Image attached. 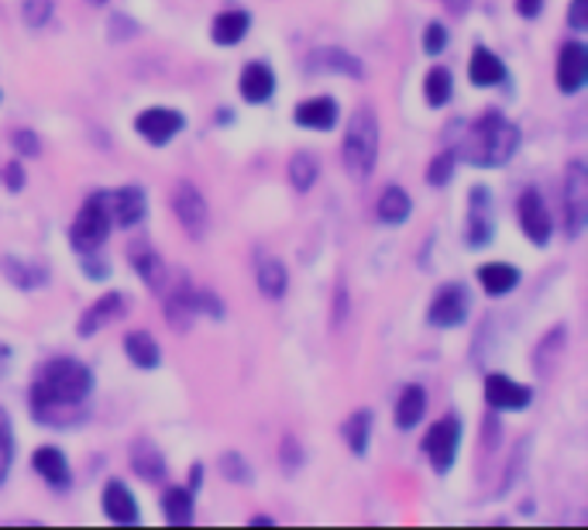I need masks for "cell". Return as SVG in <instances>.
Returning a JSON list of instances; mask_svg holds the SVG:
<instances>
[{
	"mask_svg": "<svg viewBox=\"0 0 588 530\" xmlns=\"http://www.w3.org/2000/svg\"><path fill=\"white\" fill-rule=\"evenodd\" d=\"M451 97H454V72L448 66H430L423 76V100L433 111H441L451 104Z\"/></svg>",
	"mask_w": 588,
	"mask_h": 530,
	"instance_id": "cell-34",
	"label": "cell"
},
{
	"mask_svg": "<svg viewBox=\"0 0 588 530\" xmlns=\"http://www.w3.org/2000/svg\"><path fill=\"white\" fill-rule=\"evenodd\" d=\"M11 465H14V435H11V420H8V414L0 410V486L8 483Z\"/></svg>",
	"mask_w": 588,
	"mask_h": 530,
	"instance_id": "cell-40",
	"label": "cell"
},
{
	"mask_svg": "<svg viewBox=\"0 0 588 530\" xmlns=\"http://www.w3.org/2000/svg\"><path fill=\"white\" fill-rule=\"evenodd\" d=\"M0 269H4V275L8 280L18 286V290H38V286H45V269H38V266H29V262H21V259H0Z\"/></svg>",
	"mask_w": 588,
	"mask_h": 530,
	"instance_id": "cell-36",
	"label": "cell"
},
{
	"mask_svg": "<svg viewBox=\"0 0 588 530\" xmlns=\"http://www.w3.org/2000/svg\"><path fill=\"white\" fill-rule=\"evenodd\" d=\"M100 507H104V517L111 523H121V527H132L142 520L138 499H135L132 486L121 483V478H108L104 493H100Z\"/></svg>",
	"mask_w": 588,
	"mask_h": 530,
	"instance_id": "cell-16",
	"label": "cell"
},
{
	"mask_svg": "<svg viewBox=\"0 0 588 530\" xmlns=\"http://www.w3.org/2000/svg\"><path fill=\"white\" fill-rule=\"evenodd\" d=\"M485 403H489L493 414L527 410L533 403V386L517 383V379L506 375V372H489V375H485Z\"/></svg>",
	"mask_w": 588,
	"mask_h": 530,
	"instance_id": "cell-11",
	"label": "cell"
},
{
	"mask_svg": "<svg viewBox=\"0 0 588 530\" xmlns=\"http://www.w3.org/2000/svg\"><path fill=\"white\" fill-rule=\"evenodd\" d=\"M11 145L21 151V156H42V138H38V132H32V128L11 132Z\"/></svg>",
	"mask_w": 588,
	"mask_h": 530,
	"instance_id": "cell-45",
	"label": "cell"
},
{
	"mask_svg": "<svg viewBox=\"0 0 588 530\" xmlns=\"http://www.w3.org/2000/svg\"><path fill=\"white\" fill-rule=\"evenodd\" d=\"M568 29H572V32H585V29H588V0H572V8H568Z\"/></svg>",
	"mask_w": 588,
	"mask_h": 530,
	"instance_id": "cell-47",
	"label": "cell"
},
{
	"mask_svg": "<svg viewBox=\"0 0 588 530\" xmlns=\"http://www.w3.org/2000/svg\"><path fill=\"white\" fill-rule=\"evenodd\" d=\"M196 493L193 489H186V486H169L166 493H162V517H166V523H172V527H186V523H193V517H196Z\"/></svg>",
	"mask_w": 588,
	"mask_h": 530,
	"instance_id": "cell-32",
	"label": "cell"
},
{
	"mask_svg": "<svg viewBox=\"0 0 588 530\" xmlns=\"http://www.w3.org/2000/svg\"><path fill=\"white\" fill-rule=\"evenodd\" d=\"M520 128L502 111H482L451 151L457 162L475 169H502L520 151Z\"/></svg>",
	"mask_w": 588,
	"mask_h": 530,
	"instance_id": "cell-2",
	"label": "cell"
},
{
	"mask_svg": "<svg viewBox=\"0 0 588 530\" xmlns=\"http://www.w3.org/2000/svg\"><path fill=\"white\" fill-rule=\"evenodd\" d=\"M193 283H190V275L186 272H176L172 280H166V286H162V300H166V320H169V327L172 331H179V335H186L190 327H193V320H196V307H193Z\"/></svg>",
	"mask_w": 588,
	"mask_h": 530,
	"instance_id": "cell-12",
	"label": "cell"
},
{
	"mask_svg": "<svg viewBox=\"0 0 588 530\" xmlns=\"http://www.w3.org/2000/svg\"><path fill=\"white\" fill-rule=\"evenodd\" d=\"M108 32H111V42H127V38H135L142 29H138V24L127 18V14H111Z\"/></svg>",
	"mask_w": 588,
	"mask_h": 530,
	"instance_id": "cell-46",
	"label": "cell"
},
{
	"mask_svg": "<svg viewBox=\"0 0 588 530\" xmlns=\"http://www.w3.org/2000/svg\"><path fill=\"white\" fill-rule=\"evenodd\" d=\"M444 8L454 14V18H462V14H468V8H472V0H444Z\"/></svg>",
	"mask_w": 588,
	"mask_h": 530,
	"instance_id": "cell-51",
	"label": "cell"
},
{
	"mask_svg": "<svg viewBox=\"0 0 588 530\" xmlns=\"http://www.w3.org/2000/svg\"><path fill=\"white\" fill-rule=\"evenodd\" d=\"M203 475H207V472H203V465H200V462H196V465H190V486H186V489H193V493H196V489L203 486Z\"/></svg>",
	"mask_w": 588,
	"mask_h": 530,
	"instance_id": "cell-52",
	"label": "cell"
},
{
	"mask_svg": "<svg viewBox=\"0 0 588 530\" xmlns=\"http://www.w3.org/2000/svg\"><path fill=\"white\" fill-rule=\"evenodd\" d=\"M87 4H93V8H104V4H108V0H87Z\"/></svg>",
	"mask_w": 588,
	"mask_h": 530,
	"instance_id": "cell-55",
	"label": "cell"
},
{
	"mask_svg": "<svg viewBox=\"0 0 588 530\" xmlns=\"http://www.w3.org/2000/svg\"><path fill=\"white\" fill-rule=\"evenodd\" d=\"M124 314H127V296L117 293V290H111L104 296H97L90 307L80 314V320H76V335L93 338V335L104 331V327H111L114 320H121Z\"/></svg>",
	"mask_w": 588,
	"mask_h": 530,
	"instance_id": "cell-15",
	"label": "cell"
},
{
	"mask_svg": "<svg viewBox=\"0 0 588 530\" xmlns=\"http://www.w3.org/2000/svg\"><path fill=\"white\" fill-rule=\"evenodd\" d=\"M80 269H83L87 280H93V283H104L108 275H111V262L100 256V251H83V256H80Z\"/></svg>",
	"mask_w": 588,
	"mask_h": 530,
	"instance_id": "cell-44",
	"label": "cell"
},
{
	"mask_svg": "<svg viewBox=\"0 0 588 530\" xmlns=\"http://www.w3.org/2000/svg\"><path fill=\"white\" fill-rule=\"evenodd\" d=\"M475 275L485 296H509L523 280V272L513 262H482Z\"/></svg>",
	"mask_w": 588,
	"mask_h": 530,
	"instance_id": "cell-23",
	"label": "cell"
},
{
	"mask_svg": "<svg viewBox=\"0 0 588 530\" xmlns=\"http://www.w3.org/2000/svg\"><path fill=\"white\" fill-rule=\"evenodd\" d=\"M8 362H11V348L0 341V375H4V369H8Z\"/></svg>",
	"mask_w": 588,
	"mask_h": 530,
	"instance_id": "cell-54",
	"label": "cell"
},
{
	"mask_svg": "<svg viewBox=\"0 0 588 530\" xmlns=\"http://www.w3.org/2000/svg\"><path fill=\"white\" fill-rule=\"evenodd\" d=\"M378 117L372 108H354V114L344 124L341 142V162L354 180H369L378 162Z\"/></svg>",
	"mask_w": 588,
	"mask_h": 530,
	"instance_id": "cell-3",
	"label": "cell"
},
{
	"mask_svg": "<svg viewBox=\"0 0 588 530\" xmlns=\"http://www.w3.org/2000/svg\"><path fill=\"white\" fill-rule=\"evenodd\" d=\"M506 63L493 53L489 45H475L468 56V80L472 87H499L506 83Z\"/></svg>",
	"mask_w": 588,
	"mask_h": 530,
	"instance_id": "cell-24",
	"label": "cell"
},
{
	"mask_svg": "<svg viewBox=\"0 0 588 530\" xmlns=\"http://www.w3.org/2000/svg\"><path fill=\"white\" fill-rule=\"evenodd\" d=\"M111 196V221L114 227H138L145 217H148V193L135 183L127 187H117V190H108Z\"/></svg>",
	"mask_w": 588,
	"mask_h": 530,
	"instance_id": "cell-17",
	"label": "cell"
},
{
	"mask_svg": "<svg viewBox=\"0 0 588 530\" xmlns=\"http://www.w3.org/2000/svg\"><path fill=\"white\" fill-rule=\"evenodd\" d=\"M32 469H35V475H42V483L48 489H69V483H72L66 454L53 444H42L32 451Z\"/></svg>",
	"mask_w": 588,
	"mask_h": 530,
	"instance_id": "cell-21",
	"label": "cell"
},
{
	"mask_svg": "<svg viewBox=\"0 0 588 530\" xmlns=\"http://www.w3.org/2000/svg\"><path fill=\"white\" fill-rule=\"evenodd\" d=\"M517 217H520V227L530 245L544 248L551 238H554V217L547 211V200L541 196V190L527 187L517 200Z\"/></svg>",
	"mask_w": 588,
	"mask_h": 530,
	"instance_id": "cell-10",
	"label": "cell"
},
{
	"mask_svg": "<svg viewBox=\"0 0 588 530\" xmlns=\"http://www.w3.org/2000/svg\"><path fill=\"white\" fill-rule=\"evenodd\" d=\"M248 32H251V14L241 11V8L220 11V14L214 18V24H211V38H214V45H220V48L241 45Z\"/></svg>",
	"mask_w": 588,
	"mask_h": 530,
	"instance_id": "cell-26",
	"label": "cell"
},
{
	"mask_svg": "<svg viewBox=\"0 0 588 530\" xmlns=\"http://www.w3.org/2000/svg\"><path fill=\"white\" fill-rule=\"evenodd\" d=\"M588 80V48L572 38L557 48V63H554V83L561 93H578Z\"/></svg>",
	"mask_w": 588,
	"mask_h": 530,
	"instance_id": "cell-14",
	"label": "cell"
},
{
	"mask_svg": "<svg viewBox=\"0 0 588 530\" xmlns=\"http://www.w3.org/2000/svg\"><path fill=\"white\" fill-rule=\"evenodd\" d=\"M111 193L108 190H97L83 200V207L76 211L72 224H69V245L76 256H83V251H100L111 238Z\"/></svg>",
	"mask_w": 588,
	"mask_h": 530,
	"instance_id": "cell-4",
	"label": "cell"
},
{
	"mask_svg": "<svg viewBox=\"0 0 588 530\" xmlns=\"http://www.w3.org/2000/svg\"><path fill=\"white\" fill-rule=\"evenodd\" d=\"M124 356L132 359L135 369H145V372H151V369L162 365V348H159V341L151 338L148 331L124 335Z\"/></svg>",
	"mask_w": 588,
	"mask_h": 530,
	"instance_id": "cell-31",
	"label": "cell"
},
{
	"mask_svg": "<svg viewBox=\"0 0 588 530\" xmlns=\"http://www.w3.org/2000/svg\"><path fill=\"white\" fill-rule=\"evenodd\" d=\"M296 124L306 132H335L338 128V104H335V97H306L296 104L293 111Z\"/></svg>",
	"mask_w": 588,
	"mask_h": 530,
	"instance_id": "cell-18",
	"label": "cell"
},
{
	"mask_svg": "<svg viewBox=\"0 0 588 530\" xmlns=\"http://www.w3.org/2000/svg\"><path fill=\"white\" fill-rule=\"evenodd\" d=\"M186 128V114L176 108H145L135 114V132L138 138H145L148 145H169L179 132Z\"/></svg>",
	"mask_w": 588,
	"mask_h": 530,
	"instance_id": "cell-13",
	"label": "cell"
},
{
	"mask_svg": "<svg viewBox=\"0 0 588 530\" xmlns=\"http://www.w3.org/2000/svg\"><path fill=\"white\" fill-rule=\"evenodd\" d=\"M255 286L265 300H283L290 290V272L275 256H259L255 259Z\"/></svg>",
	"mask_w": 588,
	"mask_h": 530,
	"instance_id": "cell-27",
	"label": "cell"
},
{
	"mask_svg": "<svg viewBox=\"0 0 588 530\" xmlns=\"http://www.w3.org/2000/svg\"><path fill=\"white\" fill-rule=\"evenodd\" d=\"M561 214H565V235L578 238L588 224V172L581 159L568 162L565 183H561Z\"/></svg>",
	"mask_w": 588,
	"mask_h": 530,
	"instance_id": "cell-6",
	"label": "cell"
},
{
	"mask_svg": "<svg viewBox=\"0 0 588 530\" xmlns=\"http://www.w3.org/2000/svg\"><path fill=\"white\" fill-rule=\"evenodd\" d=\"M517 14L533 21V18H541L544 14V0H517Z\"/></svg>",
	"mask_w": 588,
	"mask_h": 530,
	"instance_id": "cell-50",
	"label": "cell"
},
{
	"mask_svg": "<svg viewBox=\"0 0 588 530\" xmlns=\"http://www.w3.org/2000/svg\"><path fill=\"white\" fill-rule=\"evenodd\" d=\"M127 251H132V269L138 272V280H142L145 286H151L156 293H162V286H166V280H169V269H166V262H162L159 251L151 248V245H145V241L132 245Z\"/></svg>",
	"mask_w": 588,
	"mask_h": 530,
	"instance_id": "cell-25",
	"label": "cell"
},
{
	"mask_svg": "<svg viewBox=\"0 0 588 530\" xmlns=\"http://www.w3.org/2000/svg\"><path fill=\"white\" fill-rule=\"evenodd\" d=\"M427 390L420 386V383H406L403 390H399V396H396V427L399 431H414V427L423 420V414H427Z\"/></svg>",
	"mask_w": 588,
	"mask_h": 530,
	"instance_id": "cell-30",
	"label": "cell"
},
{
	"mask_svg": "<svg viewBox=\"0 0 588 530\" xmlns=\"http://www.w3.org/2000/svg\"><path fill=\"white\" fill-rule=\"evenodd\" d=\"M286 176L296 193H306L314 190L317 176H320V162L314 159V151H293L290 156V166H286Z\"/></svg>",
	"mask_w": 588,
	"mask_h": 530,
	"instance_id": "cell-35",
	"label": "cell"
},
{
	"mask_svg": "<svg viewBox=\"0 0 588 530\" xmlns=\"http://www.w3.org/2000/svg\"><path fill=\"white\" fill-rule=\"evenodd\" d=\"M372 424H375V417H372V410H354L348 420H344V427H341V438H344V444L351 448V454H358V459H365L369 454V444H372Z\"/></svg>",
	"mask_w": 588,
	"mask_h": 530,
	"instance_id": "cell-33",
	"label": "cell"
},
{
	"mask_svg": "<svg viewBox=\"0 0 588 530\" xmlns=\"http://www.w3.org/2000/svg\"><path fill=\"white\" fill-rule=\"evenodd\" d=\"M496 238V204H493V190L485 183H475L468 190V221H465V241L468 248H489Z\"/></svg>",
	"mask_w": 588,
	"mask_h": 530,
	"instance_id": "cell-9",
	"label": "cell"
},
{
	"mask_svg": "<svg viewBox=\"0 0 588 530\" xmlns=\"http://www.w3.org/2000/svg\"><path fill=\"white\" fill-rule=\"evenodd\" d=\"M303 462H306V451H303V444H299L293 435H286V438H283V444H279V465L286 469V475H296V472L303 469Z\"/></svg>",
	"mask_w": 588,
	"mask_h": 530,
	"instance_id": "cell-42",
	"label": "cell"
},
{
	"mask_svg": "<svg viewBox=\"0 0 588 530\" xmlns=\"http://www.w3.org/2000/svg\"><path fill=\"white\" fill-rule=\"evenodd\" d=\"M348 320V286L338 283L335 290V314H330V327H341Z\"/></svg>",
	"mask_w": 588,
	"mask_h": 530,
	"instance_id": "cell-48",
	"label": "cell"
},
{
	"mask_svg": "<svg viewBox=\"0 0 588 530\" xmlns=\"http://www.w3.org/2000/svg\"><path fill=\"white\" fill-rule=\"evenodd\" d=\"M310 69L314 72H335V76H351V80H365V63L351 56L348 48L338 45H320L310 53Z\"/></svg>",
	"mask_w": 588,
	"mask_h": 530,
	"instance_id": "cell-19",
	"label": "cell"
},
{
	"mask_svg": "<svg viewBox=\"0 0 588 530\" xmlns=\"http://www.w3.org/2000/svg\"><path fill=\"white\" fill-rule=\"evenodd\" d=\"M193 307H196V317L200 314H207V317H214V320H224V300L214 293V290H207V286H196L193 290Z\"/></svg>",
	"mask_w": 588,
	"mask_h": 530,
	"instance_id": "cell-43",
	"label": "cell"
},
{
	"mask_svg": "<svg viewBox=\"0 0 588 530\" xmlns=\"http://www.w3.org/2000/svg\"><path fill=\"white\" fill-rule=\"evenodd\" d=\"M410 214H414V200H410V193H406L403 187L389 183L386 190L378 193V200H375V217L386 224V227L406 224V221H410Z\"/></svg>",
	"mask_w": 588,
	"mask_h": 530,
	"instance_id": "cell-29",
	"label": "cell"
},
{
	"mask_svg": "<svg viewBox=\"0 0 588 530\" xmlns=\"http://www.w3.org/2000/svg\"><path fill=\"white\" fill-rule=\"evenodd\" d=\"M56 14V0H21V21L29 24L32 32L45 29Z\"/></svg>",
	"mask_w": 588,
	"mask_h": 530,
	"instance_id": "cell-39",
	"label": "cell"
},
{
	"mask_svg": "<svg viewBox=\"0 0 588 530\" xmlns=\"http://www.w3.org/2000/svg\"><path fill=\"white\" fill-rule=\"evenodd\" d=\"M132 472L142 478V483H151V486H159L166 483V475H169V465H166V454L156 441H148V438H138L132 444Z\"/></svg>",
	"mask_w": 588,
	"mask_h": 530,
	"instance_id": "cell-20",
	"label": "cell"
},
{
	"mask_svg": "<svg viewBox=\"0 0 588 530\" xmlns=\"http://www.w3.org/2000/svg\"><path fill=\"white\" fill-rule=\"evenodd\" d=\"M238 90L248 104H269L272 93H275V72L269 63H245L241 76H238Z\"/></svg>",
	"mask_w": 588,
	"mask_h": 530,
	"instance_id": "cell-22",
	"label": "cell"
},
{
	"mask_svg": "<svg viewBox=\"0 0 588 530\" xmlns=\"http://www.w3.org/2000/svg\"><path fill=\"white\" fill-rule=\"evenodd\" d=\"M472 314V296L465 283H444L433 293L430 307H427V324L438 327V331H454L462 327Z\"/></svg>",
	"mask_w": 588,
	"mask_h": 530,
	"instance_id": "cell-7",
	"label": "cell"
},
{
	"mask_svg": "<svg viewBox=\"0 0 588 530\" xmlns=\"http://www.w3.org/2000/svg\"><path fill=\"white\" fill-rule=\"evenodd\" d=\"M217 465H220V475L227 478V483H235V486H251V465H248V459L241 451H224L220 459H217Z\"/></svg>",
	"mask_w": 588,
	"mask_h": 530,
	"instance_id": "cell-37",
	"label": "cell"
},
{
	"mask_svg": "<svg viewBox=\"0 0 588 530\" xmlns=\"http://www.w3.org/2000/svg\"><path fill=\"white\" fill-rule=\"evenodd\" d=\"M457 448H462V417L444 414L441 420H433L423 435V454L430 469L438 475H448L457 462Z\"/></svg>",
	"mask_w": 588,
	"mask_h": 530,
	"instance_id": "cell-5",
	"label": "cell"
},
{
	"mask_svg": "<svg viewBox=\"0 0 588 530\" xmlns=\"http://www.w3.org/2000/svg\"><path fill=\"white\" fill-rule=\"evenodd\" d=\"M169 207L176 214V221L183 224V232L200 241L207 235V224H211V211H207V196H203L190 180H179L169 193Z\"/></svg>",
	"mask_w": 588,
	"mask_h": 530,
	"instance_id": "cell-8",
	"label": "cell"
},
{
	"mask_svg": "<svg viewBox=\"0 0 588 530\" xmlns=\"http://www.w3.org/2000/svg\"><path fill=\"white\" fill-rule=\"evenodd\" d=\"M248 523H251V527H272L275 520H272L269 514H255V517H248Z\"/></svg>",
	"mask_w": 588,
	"mask_h": 530,
	"instance_id": "cell-53",
	"label": "cell"
},
{
	"mask_svg": "<svg viewBox=\"0 0 588 530\" xmlns=\"http://www.w3.org/2000/svg\"><path fill=\"white\" fill-rule=\"evenodd\" d=\"M4 187H8L11 193H21V190H24V166H21V162H8V166H4Z\"/></svg>",
	"mask_w": 588,
	"mask_h": 530,
	"instance_id": "cell-49",
	"label": "cell"
},
{
	"mask_svg": "<svg viewBox=\"0 0 588 530\" xmlns=\"http://www.w3.org/2000/svg\"><path fill=\"white\" fill-rule=\"evenodd\" d=\"M93 393V372L80 359L56 356L35 369L29 386V407L42 427H72L87 417Z\"/></svg>",
	"mask_w": 588,
	"mask_h": 530,
	"instance_id": "cell-1",
	"label": "cell"
},
{
	"mask_svg": "<svg viewBox=\"0 0 588 530\" xmlns=\"http://www.w3.org/2000/svg\"><path fill=\"white\" fill-rule=\"evenodd\" d=\"M423 53L427 56H441L444 48L451 45V32H448V24L444 21H427L423 24Z\"/></svg>",
	"mask_w": 588,
	"mask_h": 530,
	"instance_id": "cell-41",
	"label": "cell"
},
{
	"mask_svg": "<svg viewBox=\"0 0 588 530\" xmlns=\"http://www.w3.org/2000/svg\"><path fill=\"white\" fill-rule=\"evenodd\" d=\"M454 166H457L454 151H451V148H441L438 156L430 159V166H427V183H430L433 190L451 187V180H454Z\"/></svg>",
	"mask_w": 588,
	"mask_h": 530,
	"instance_id": "cell-38",
	"label": "cell"
},
{
	"mask_svg": "<svg viewBox=\"0 0 588 530\" xmlns=\"http://www.w3.org/2000/svg\"><path fill=\"white\" fill-rule=\"evenodd\" d=\"M565 345H568V327L557 324L551 331L536 341L533 348V369L541 372V379H551L554 375V365H561V356H565Z\"/></svg>",
	"mask_w": 588,
	"mask_h": 530,
	"instance_id": "cell-28",
	"label": "cell"
}]
</instances>
